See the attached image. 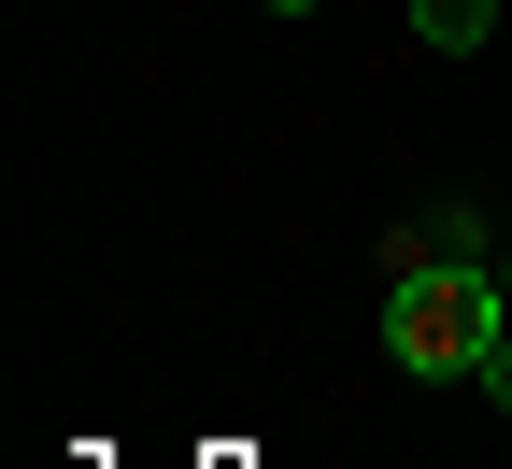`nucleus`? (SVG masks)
Masks as SVG:
<instances>
[{
	"instance_id": "obj_4",
	"label": "nucleus",
	"mask_w": 512,
	"mask_h": 469,
	"mask_svg": "<svg viewBox=\"0 0 512 469\" xmlns=\"http://www.w3.org/2000/svg\"><path fill=\"white\" fill-rule=\"evenodd\" d=\"M484 398H498V413H512V327H498V356H484Z\"/></svg>"
},
{
	"instance_id": "obj_3",
	"label": "nucleus",
	"mask_w": 512,
	"mask_h": 469,
	"mask_svg": "<svg viewBox=\"0 0 512 469\" xmlns=\"http://www.w3.org/2000/svg\"><path fill=\"white\" fill-rule=\"evenodd\" d=\"M413 29H427V43H441V57H470V43H484V29H498V0H413Z\"/></svg>"
},
{
	"instance_id": "obj_2",
	"label": "nucleus",
	"mask_w": 512,
	"mask_h": 469,
	"mask_svg": "<svg viewBox=\"0 0 512 469\" xmlns=\"http://www.w3.org/2000/svg\"><path fill=\"white\" fill-rule=\"evenodd\" d=\"M384 271H498V242H484V214L441 199V214H413L399 242H384Z\"/></svg>"
},
{
	"instance_id": "obj_1",
	"label": "nucleus",
	"mask_w": 512,
	"mask_h": 469,
	"mask_svg": "<svg viewBox=\"0 0 512 469\" xmlns=\"http://www.w3.org/2000/svg\"><path fill=\"white\" fill-rule=\"evenodd\" d=\"M498 327H512L498 271H384V356H399L413 384L484 370V356H498Z\"/></svg>"
},
{
	"instance_id": "obj_5",
	"label": "nucleus",
	"mask_w": 512,
	"mask_h": 469,
	"mask_svg": "<svg viewBox=\"0 0 512 469\" xmlns=\"http://www.w3.org/2000/svg\"><path fill=\"white\" fill-rule=\"evenodd\" d=\"M498 299H512V228H498Z\"/></svg>"
},
{
	"instance_id": "obj_6",
	"label": "nucleus",
	"mask_w": 512,
	"mask_h": 469,
	"mask_svg": "<svg viewBox=\"0 0 512 469\" xmlns=\"http://www.w3.org/2000/svg\"><path fill=\"white\" fill-rule=\"evenodd\" d=\"M271 15H313V0H271Z\"/></svg>"
}]
</instances>
